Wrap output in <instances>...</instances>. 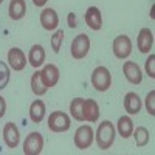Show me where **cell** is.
Instances as JSON below:
<instances>
[{
  "mask_svg": "<svg viewBox=\"0 0 155 155\" xmlns=\"http://www.w3.org/2000/svg\"><path fill=\"white\" fill-rule=\"evenodd\" d=\"M115 137H116V129L110 121H102L98 126L96 130V144L101 150H107L112 147V144L115 143Z\"/></svg>",
  "mask_w": 155,
  "mask_h": 155,
  "instance_id": "cell-1",
  "label": "cell"
},
{
  "mask_svg": "<svg viewBox=\"0 0 155 155\" xmlns=\"http://www.w3.org/2000/svg\"><path fill=\"white\" fill-rule=\"evenodd\" d=\"M92 85L98 92H107L112 87V74L109 68L102 67V65L96 67L92 73Z\"/></svg>",
  "mask_w": 155,
  "mask_h": 155,
  "instance_id": "cell-2",
  "label": "cell"
},
{
  "mask_svg": "<svg viewBox=\"0 0 155 155\" xmlns=\"http://www.w3.org/2000/svg\"><path fill=\"white\" fill-rule=\"evenodd\" d=\"M71 126V121H70V116L67 113H64L61 110H56L53 113H50L48 116V129L51 132H56V134H61V132H67Z\"/></svg>",
  "mask_w": 155,
  "mask_h": 155,
  "instance_id": "cell-3",
  "label": "cell"
},
{
  "mask_svg": "<svg viewBox=\"0 0 155 155\" xmlns=\"http://www.w3.org/2000/svg\"><path fill=\"white\" fill-rule=\"evenodd\" d=\"M93 138H95V134H93V129L90 127V126H79L76 129V132H74V146L76 149H79V150H84V149H88L90 146H92L93 143Z\"/></svg>",
  "mask_w": 155,
  "mask_h": 155,
  "instance_id": "cell-4",
  "label": "cell"
},
{
  "mask_svg": "<svg viewBox=\"0 0 155 155\" xmlns=\"http://www.w3.org/2000/svg\"><path fill=\"white\" fill-rule=\"evenodd\" d=\"M70 51H71V56L73 59H84L88 51H90V37L84 33L78 34L73 41H71V47H70Z\"/></svg>",
  "mask_w": 155,
  "mask_h": 155,
  "instance_id": "cell-5",
  "label": "cell"
},
{
  "mask_svg": "<svg viewBox=\"0 0 155 155\" xmlns=\"http://www.w3.org/2000/svg\"><path fill=\"white\" fill-rule=\"evenodd\" d=\"M112 51L115 58L118 59H127L132 53V41L130 37L121 34V36H116L113 39V44H112Z\"/></svg>",
  "mask_w": 155,
  "mask_h": 155,
  "instance_id": "cell-6",
  "label": "cell"
},
{
  "mask_svg": "<svg viewBox=\"0 0 155 155\" xmlns=\"http://www.w3.org/2000/svg\"><path fill=\"white\" fill-rule=\"evenodd\" d=\"M44 149V138L39 132H31L23 143V153L25 155H39Z\"/></svg>",
  "mask_w": 155,
  "mask_h": 155,
  "instance_id": "cell-7",
  "label": "cell"
},
{
  "mask_svg": "<svg viewBox=\"0 0 155 155\" xmlns=\"http://www.w3.org/2000/svg\"><path fill=\"white\" fill-rule=\"evenodd\" d=\"M6 58H8V65H9V68H12L14 71H22L25 67H27L28 59L25 58V53H23L19 47L9 48Z\"/></svg>",
  "mask_w": 155,
  "mask_h": 155,
  "instance_id": "cell-8",
  "label": "cell"
},
{
  "mask_svg": "<svg viewBox=\"0 0 155 155\" xmlns=\"http://www.w3.org/2000/svg\"><path fill=\"white\" fill-rule=\"evenodd\" d=\"M123 73L126 76V79L134 85H138V84H141V81H143V71H141V68L138 67V64L134 62V61L124 62Z\"/></svg>",
  "mask_w": 155,
  "mask_h": 155,
  "instance_id": "cell-9",
  "label": "cell"
},
{
  "mask_svg": "<svg viewBox=\"0 0 155 155\" xmlns=\"http://www.w3.org/2000/svg\"><path fill=\"white\" fill-rule=\"evenodd\" d=\"M3 141L9 149H14L19 146L20 134H19V129L14 123H6L3 126Z\"/></svg>",
  "mask_w": 155,
  "mask_h": 155,
  "instance_id": "cell-10",
  "label": "cell"
},
{
  "mask_svg": "<svg viewBox=\"0 0 155 155\" xmlns=\"http://www.w3.org/2000/svg\"><path fill=\"white\" fill-rule=\"evenodd\" d=\"M41 25L44 27V30L47 31H53L58 28L59 25V17H58V12L53 8H45L41 12Z\"/></svg>",
  "mask_w": 155,
  "mask_h": 155,
  "instance_id": "cell-11",
  "label": "cell"
},
{
  "mask_svg": "<svg viewBox=\"0 0 155 155\" xmlns=\"http://www.w3.org/2000/svg\"><path fill=\"white\" fill-rule=\"evenodd\" d=\"M85 23L90 30L93 31H99L102 28V16H101V11L96 6H90L85 11Z\"/></svg>",
  "mask_w": 155,
  "mask_h": 155,
  "instance_id": "cell-12",
  "label": "cell"
},
{
  "mask_svg": "<svg viewBox=\"0 0 155 155\" xmlns=\"http://www.w3.org/2000/svg\"><path fill=\"white\" fill-rule=\"evenodd\" d=\"M41 76H42L44 84L48 88H51V87H54L59 81V68L54 65V64H47V65L41 70Z\"/></svg>",
  "mask_w": 155,
  "mask_h": 155,
  "instance_id": "cell-13",
  "label": "cell"
},
{
  "mask_svg": "<svg viewBox=\"0 0 155 155\" xmlns=\"http://www.w3.org/2000/svg\"><path fill=\"white\" fill-rule=\"evenodd\" d=\"M82 115L84 121L88 123H96L99 118V106L95 99H84L82 102Z\"/></svg>",
  "mask_w": 155,
  "mask_h": 155,
  "instance_id": "cell-14",
  "label": "cell"
},
{
  "mask_svg": "<svg viewBox=\"0 0 155 155\" xmlns=\"http://www.w3.org/2000/svg\"><path fill=\"white\" fill-rule=\"evenodd\" d=\"M137 45H138V50L141 53H149L152 50V45H153V34L149 28H141L140 33H138V39H137Z\"/></svg>",
  "mask_w": 155,
  "mask_h": 155,
  "instance_id": "cell-15",
  "label": "cell"
},
{
  "mask_svg": "<svg viewBox=\"0 0 155 155\" xmlns=\"http://www.w3.org/2000/svg\"><path fill=\"white\" fill-rule=\"evenodd\" d=\"M124 110L129 113V115H137L140 110H141V99H140V96L135 93V92H129V93H126V96H124Z\"/></svg>",
  "mask_w": 155,
  "mask_h": 155,
  "instance_id": "cell-16",
  "label": "cell"
},
{
  "mask_svg": "<svg viewBox=\"0 0 155 155\" xmlns=\"http://www.w3.org/2000/svg\"><path fill=\"white\" fill-rule=\"evenodd\" d=\"M44 61H45V50L42 45H33L30 48V53H28V62L33 68H39L41 65H44Z\"/></svg>",
  "mask_w": 155,
  "mask_h": 155,
  "instance_id": "cell-17",
  "label": "cell"
},
{
  "mask_svg": "<svg viewBox=\"0 0 155 155\" xmlns=\"http://www.w3.org/2000/svg\"><path fill=\"white\" fill-rule=\"evenodd\" d=\"M45 104L42 99H36L31 102L30 106V120L34 123V124H39L42 123V120L45 118Z\"/></svg>",
  "mask_w": 155,
  "mask_h": 155,
  "instance_id": "cell-18",
  "label": "cell"
},
{
  "mask_svg": "<svg viewBox=\"0 0 155 155\" xmlns=\"http://www.w3.org/2000/svg\"><path fill=\"white\" fill-rule=\"evenodd\" d=\"M8 12H9L11 20H20L25 16V12H27V3H25V0H11Z\"/></svg>",
  "mask_w": 155,
  "mask_h": 155,
  "instance_id": "cell-19",
  "label": "cell"
},
{
  "mask_svg": "<svg viewBox=\"0 0 155 155\" xmlns=\"http://www.w3.org/2000/svg\"><path fill=\"white\" fill-rule=\"evenodd\" d=\"M134 121L129 118V116H120V120H118V123H116V130H118V134H120V137L121 138H129L132 135V132H134Z\"/></svg>",
  "mask_w": 155,
  "mask_h": 155,
  "instance_id": "cell-20",
  "label": "cell"
},
{
  "mask_svg": "<svg viewBox=\"0 0 155 155\" xmlns=\"http://www.w3.org/2000/svg\"><path fill=\"white\" fill-rule=\"evenodd\" d=\"M31 90L36 96H42L48 92V87L44 84L42 81V76H41V71H34L33 76H31Z\"/></svg>",
  "mask_w": 155,
  "mask_h": 155,
  "instance_id": "cell-21",
  "label": "cell"
},
{
  "mask_svg": "<svg viewBox=\"0 0 155 155\" xmlns=\"http://www.w3.org/2000/svg\"><path fill=\"white\" fill-rule=\"evenodd\" d=\"M134 140H135V144L138 147H143L149 143V140H150V135H149V130L146 127L143 126H138L137 129H134Z\"/></svg>",
  "mask_w": 155,
  "mask_h": 155,
  "instance_id": "cell-22",
  "label": "cell"
},
{
  "mask_svg": "<svg viewBox=\"0 0 155 155\" xmlns=\"http://www.w3.org/2000/svg\"><path fill=\"white\" fill-rule=\"evenodd\" d=\"M82 102H84V98H74L70 102V115H71V118L76 120V121H84Z\"/></svg>",
  "mask_w": 155,
  "mask_h": 155,
  "instance_id": "cell-23",
  "label": "cell"
},
{
  "mask_svg": "<svg viewBox=\"0 0 155 155\" xmlns=\"http://www.w3.org/2000/svg\"><path fill=\"white\" fill-rule=\"evenodd\" d=\"M9 78H11V71H9V65L5 62L0 61V90H3L8 82H9Z\"/></svg>",
  "mask_w": 155,
  "mask_h": 155,
  "instance_id": "cell-24",
  "label": "cell"
},
{
  "mask_svg": "<svg viewBox=\"0 0 155 155\" xmlns=\"http://www.w3.org/2000/svg\"><path fill=\"white\" fill-rule=\"evenodd\" d=\"M62 42H64V31L62 30H56V33L51 36V39H50L51 48H53L54 53H59V51H61Z\"/></svg>",
  "mask_w": 155,
  "mask_h": 155,
  "instance_id": "cell-25",
  "label": "cell"
},
{
  "mask_svg": "<svg viewBox=\"0 0 155 155\" xmlns=\"http://www.w3.org/2000/svg\"><path fill=\"white\" fill-rule=\"evenodd\" d=\"M146 109L150 116L155 115V90H150L146 96Z\"/></svg>",
  "mask_w": 155,
  "mask_h": 155,
  "instance_id": "cell-26",
  "label": "cell"
},
{
  "mask_svg": "<svg viewBox=\"0 0 155 155\" xmlns=\"http://www.w3.org/2000/svg\"><path fill=\"white\" fill-rule=\"evenodd\" d=\"M144 68H146V73L149 74L150 79L155 78V54H149V58L146 59V64H144Z\"/></svg>",
  "mask_w": 155,
  "mask_h": 155,
  "instance_id": "cell-27",
  "label": "cell"
},
{
  "mask_svg": "<svg viewBox=\"0 0 155 155\" xmlns=\"http://www.w3.org/2000/svg\"><path fill=\"white\" fill-rule=\"evenodd\" d=\"M67 23H68L70 28H76V27H78V19H76V14H74V12H68V16H67Z\"/></svg>",
  "mask_w": 155,
  "mask_h": 155,
  "instance_id": "cell-28",
  "label": "cell"
},
{
  "mask_svg": "<svg viewBox=\"0 0 155 155\" xmlns=\"http://www.w3.org/2000/svg\"><path fill=\"white\" fill-rule=\"evenodd\" d=\"M5 112H6V101L3 96H0V118H3Z\"/></svg>",
  "mask_w": 155,
  "mask_h": 155,
  "instance_id": "cell-29",
  "label": "cell"
},
{
  "mask_svg": "<svg viewBox=\"0 0 155 155\" xmlns=\"http://www.w3.org/2000/svg\"><path fill=\"white\" fill-rule=\"evenodd\" d=\"M47 2H48V0H33L34 6H44V5H45Z\"/></svg>",
  "mask_w": 155,
  "mask_h": 155,
  "instance_id": "cell-30",
  "label": "cell"
},
{
  "mask_svg": "<svg viewBox=\"0 0 155 155\" xmlns=\"http://www.w3.org/2000/svg\"><path fill=\"white\" fill-rule=\"evenodd\" d=\"M2 2H3V0H0V5H2Z\"/></svg>",
  "mask_w": 155,
  "mask_h": 155,
  "instance_id": "cell-31",
  "label": "cell"
}]
</instances>
